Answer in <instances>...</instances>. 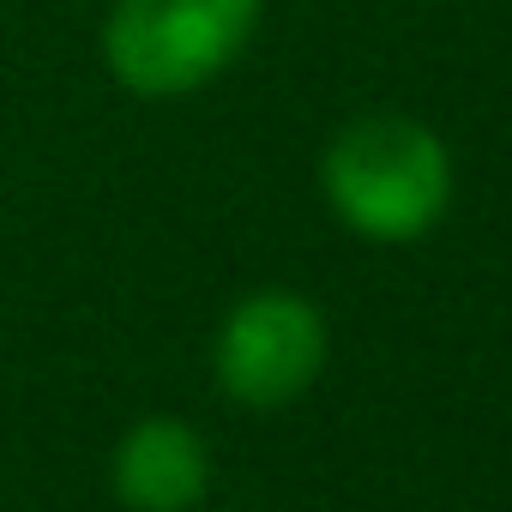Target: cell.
I'll use <instances>...</instances> for the list:
<instances>
[{"label": "cell", "instance_id": "cell-1", "mask_svg": "<svg viewBox=\"0 0 512 512\" xmlns=\"http://www.w3.org/2000/svg\"><path fill=\"white\" fill-rule=\"evenodd\" d=\"M452 187H458V175H452L446 139L428 121L398 115V109L344 121L320 151L326 211L374 247L422 241L446 217Z\"/></svg>", "mask_w": 512, "mask_h": 512}, {"label": "cell", "instance_id": "cell-4", "mask_svg": "<svg viewBox=\"0 0 512 512\" xmlns=\"http://www.w3.org/2000/svg\"><path fill=\"white\" fill-rule=\"evenodd\" d=\"M109 494L127 512H199L211 494V446L187 416H139L109 452Z\"/></svg>", "mask_w": 512, "mask_h": 512}, {"label": "cell", "instance_id": "cell-3", "mask_svg": "<svg viewBox=\"0 0 512 512\" xmlns=\"http://www.w3.org/2000/svg\"><path fill=\"white\" fill-rule=\"evenodd\" d=\"M332 362V326L314 296L290 284H260L229 302L211 338V380L241 410L302 404Z\"/></svg>", "mask_w": 512, "mask_h": 512}, {"label": "cell", "instance_id": "cell-2", "mask_svg": "<svg viewBox=\"0 0 512 512\" xmlns=\"http://www.w3.org/2000/svg\"><path fill=\"white\" fill-rule=\"evenodd\" d=\"M266 0H109L97 55L139 103H175L217 85L260 37Z\"/></svg>", "mask_w": 512, "mask_h": 512}]
</instances>
